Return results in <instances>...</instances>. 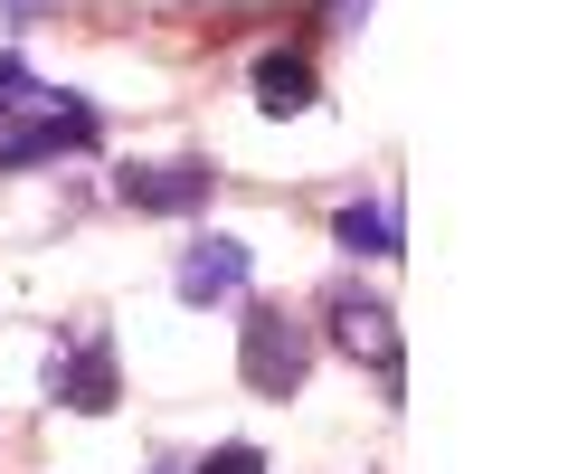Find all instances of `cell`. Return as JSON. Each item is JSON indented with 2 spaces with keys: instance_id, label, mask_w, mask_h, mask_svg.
<instances>
[{
  "instance_id": "obj_8",
  "label": "cell",
  "mask_w": 568,
  "mask_h": 474,
  "mask_svg": "<svg viewBox=\"0 0 568 474\" xmlns=\"http://www.w3.org/2000/svg\"><path fill=\"white\" fill-rule=\"evenodd\" d=\"M256 104L265 114H313V104H323V77H313L304 48H265L256 58Z\"/></svg>"
},
{
  "instance_id": "obj_4",
  "label": "cell",
  "mask_w": 568,
  "mask_h": 474,
  "mask_svg": "<svg viewBox=\"0 0 568 474\" xmlns=\"http://www.w3.org/2000/svg\"><path fill=\"white\" fill-rule=\"evenodd\" d=\"M323 323H332V342L351 351V361H369V380H379V399H398L407 390V361H398V313L379 304V294H332L323 304Z\"/></svg>"
},
{
  "instance_id": "obj_7",
  "label": "cell",
  "mask_w": 568,
  "mask_h": 474,
  "mask_svg": "<svg viewBox=\"0 0 568 474\" xmlns=\"http://www.w3.org/2000/svg\"><path fill=\"white\" fill-rule=\"evenodd\" d=\"M332 248H342L351 266H398V256H407L398 200H351V209H332Z\"/></svg>"
},
{
  "instance_id": "obj_5",
  "label": "cell",
  "mask_w": 568,
  "mask_h": 474,
  "mask_svg": "<svg viewBox=\"0 0 568 474\" xmlns=\"http://www.w3.org/2000/svg\"><path fill=\"white\" fill-rule=\"evenodd\" d=\"M48 399L77 417H104L123 399V371H114V332H67V351L48 361Z\"/></svg>"
},
{
  "instance_id": "obj_6",
  "label": "cell",
  "mask_w": 568,
  "mask_h": 474,
  "mask_svg": "<svg viewBox=\"0 0 568 474\" xmlns=\"http://www.w3.org/2000/svg\"><path fill=\"white\" fill-rule=\"evenodd\" d=\"M246 275H256V248H246V238H227V228H209V238H190V248H181L171 294H181V304H237Z\"/></svg>"
},
{
  "instance_id": "obj_2",
  "label": "cell",
  "mask_w": 568,
  "mask_h": 474,
  "mask_svg": "<svg viewBox=\"0 0 568 474\" xmlns=\"http://www.w3.org/2000/svg\"><path fill=\"white\" fill-rule=\"evenodd\" d=\"M95 143H104V114L85 95H58V85H39V104H20V114H0V171H39Z\"/></svg>"
},
{
  "instance_id": "obj_13",
  "label": "cell",
  "mask_w": 568,
  "mask_h": 474,
  "mask_svg": "<svg viewBox=\"0 0 568 474\" xmlns=\"http://www.w3.org/2000/svg\"><path fill=\"white\" fill-rule=\"evenodd\" d=\"M152 474H181V465H152Z\"/></svg>"
},
{
  "instance_id": "obj_9",
  "label": "cell",
  "mask_w": 568,
  "mask_h": 474,
  "mask_svg": "<svg viewBox=\"0 0 568 474\" xmlns=\"http://www.w3.org/2000/svg\"><path fill=\"white\" fill-rule=\"evenodd\" d=\"M20 104H39V67L20 48H0V114H20Z\"/></svg>"
},
{
  "instance_id": "obj_10",
  "label": "cell",
  "mask_w": 568,
  "mask_h": 474,
  "mask_svg": "<svg viewBox=\"0 0 568 474\" xmlns=\"http://www.w3.org/2000/svg\"><path fill=\"white\" fill-rule=\"evenodd\" d=\"M190 474H265V446H209Z\"/></svg>"
},
{
  "instance_id": "obj_1",
  "label": "cell",
  "mask_w": 568,
  "mask_h": 474,
  "mask_svg": "<svg viewBox=\"0 0 568 474\" xmlns=\"http://www.w3.org/2000/svg\"><path fill=\"white\" fill-rule=\"evenodd\" d=\"M246 304V323H237V380L256 399H304V380H313V332L294 323L284 304H256V294H237Z\"/></svg>"
},
{
  "instance_id": "obj_3",
  "label": "cell",
  "mask_w": 568,
  "mask_h": 474,
  "mask_svg": "<svg viewBox=\"0 0 568 474\" xmlns=\"http://www.w3.org/2000/svg\"><path fill=\"white\" fill-rule=\"evenodd\" d=\"M209 190H219V162H200V152H181V162H123L114 171V200L133 209V219H200Z\"/></svg>"
},
{
  "instance_id": "obj_11",
  "label": "cell",
  "mask_w": 568,
  "mask_h": 474,
  "mask_svg": "<svg viewBox=\"0 0 568 474\" xmlns=\"http://www.w3.org/2000/svg\"><path fill=\"white\" fill-rule=\"evenodd\" d=\"M313 20H323V29H361L369 0H313Z\"/></svg>"
},
{
  "instance_id": "obj_12",
  "label": "cell",
  "mask_w": 568,
  "mask_h": 474,
  "mask_svg": "<svg viewBox=\"0 0 568 474\" xmlns=\"http://www.w3.org/2000/svg\"><path fill=\"white\" fill-rule=\"evenodd\" d=\"M39 10H58V0H0V20H39Z\"/></svg>"
}]
</instances>
